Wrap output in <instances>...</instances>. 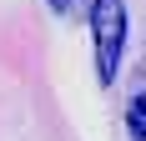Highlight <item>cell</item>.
<instances>
[{
	"label": "cell",
	"instance_id": "3",
	"mask_svg": "<svg viewBox=\"0 0 146 141\" xmlns=\"http://www.w3.org/2000/svg\"><path fill=\"white\" fill-rule=\"evenodd\" d=\"M45 5H50V10H56V15H66V20H71V15H81V10H86V0H45Z\"/></svg>",
	"mask_w": 146,
	"mask_h": 141
},
{
	"label": "cell",
	"instance_id": "2",
	"mask_svg": "<svg viewBox=\"0 0 146 141\" xmlns=\"http://www.w3.org/2000/svg\"><path fill=\"white\" fill-rule=\"evenodd\" d=\"M126 121H131V141H146V101H141V96H131Z\"/></svg>",
	"mask_w": 146,
	"mask_h": 141
},
{
	"label": "cell",
	"instance_id": "1",
	"mask_svg": "<svg viewBox=\"0 0 146 141\" xmlns=\"http://www.w3.org/2000/svg\"><path fill=\"white\" fill-rule=\"evenodd\" d=\"M86 20H91V41H96V70H101V81L111 86L116 70H121V56H126L131 10H126V0H91Z\"/></svg>",
	"mask_w": 146,
	"mask_h": 141
}]
</instances>
